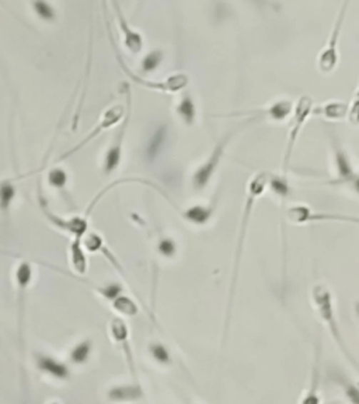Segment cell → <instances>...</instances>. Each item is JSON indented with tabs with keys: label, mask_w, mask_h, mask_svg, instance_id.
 Listing matches in <instances>:
<instances>
[{
	"label": "cell",
	"mask_w": 359,
	"mask_h": 404,
	"mask_svg": "<svg viewBox=\"0 0 359 404\" xmlns=\"http://www.w3.org/2000/svg\"><path fill=\"white\" fill-rule=\"evenodd\" d=\"M270 181H271L270 173L260 171V173H256L250 178V181L247 184V197H246V203H244V209H243V215H241V223H240L239 241H238V247H236V257H235V267H233V278H232L229 305H232L233 295H235V286H236V283H238L240 260H241L240 257H241V253H243V247H244V241H246L250 218L253 215L251 212L254 209L256 201L263 196V193L267 188Z\"/></svg>",
	"instance_id": "cell-1"
},
{
	"label": "cell",
	"mask_w": 359,
	"mask_h": 404,
	"mask_svg": "<svg viewBox=\"0 0 359 404\" xmlns=\"http://www.w3.org/2000/svg\"><path fill=\"white\" fill-rule=\"evenodd\" d=\"M351 0H343L341 7L338 10L335 23L330 31V36L327 39L325 45L323 46V49L320 51L319 58H318V68H319L321 74H331L337 65H338V42H340V36H341V30L344 27V20L348 11Z\"/></svg>",
	"instance_id": "cell-2"
},
{
	"label": "cell",
	"mask_w": 359,
	"mask_h": 404,
	"mask_svg": "<svg viewBox=\"0 0 359 404\" xmlns=\"http://www.w3.org/2000/svg\"><path fill=\"white\" fill-rule=\"evenodd\" d=\"M313 110H315V103L309 96L299 97L295 108L292 110V121H290V128H289V133H288L286 149H285V155H283V166H282L283 176L286 174V171L289 168L292 152H293L295 143H296V141H298V138L302 132V128L305 126L308 118L313 114Z\"/></svg>",
	"instance_id": "cell-3"
},
{
	"label": "cell",
	"mask_w": 359,
	"mask_h": 404,
	"mask_svg": "<svg viewBox=\"0 0 359 404\" xmlns=\"http://www.w3.org/2000/svg\"><path fill=\"white\" fill-rule=\"evenodd\" d=\"M312 296H313V303H315V308L319 313L321 320L324 323L328 325L333 337L335 338V341L338 343L341 351L350 358V361L353 364L355 365L354 360L350 357L348 351H347V347L345 344L343 343L341 340V334L338 331V324L335 322V315H334V305H333V298H331V293L328 291V288L324 285V283H319L313 288V292H312Z\"/></svg>",
	"instance_id": "cell-4"
},
{
	"label": "cell",
	"mask_w": 359,
	"mask_h": 404,
	"mask_svg": "<svg viewBox=\"0 0 359 404\" xmlns=\"http://www.w3.org/2000/svg\"><path fill=\"white\" fill-rule=\"evenodd\" d=\"M125 114H126V113H125L122 104H114V106L108 107V108L103 113V116H101V118H100V122L87 133V136H86L83 141H80L79 143H78L75 148H72V149H69L66 153H64V155L58 159V162L66 161L68 158H71L72 155H75L76 152H79L81 148H84L89 142H91L94 138H97L101 132H104V131H107L108 128H111V126H114L116 123H118V121H121V120L125 117Z\"/></svg>",
	"instance_id": "cell-5"
},
{
	"label": "cell",
	"mask_w": 359,
	"mask_h": 404,
	"mask_svg": "<svg viewBox=\"0 0 359 404\" xmlns=\"http://www.w3.org/2000/svg\"><path fill=\"white\" fill-rule=\"evenodd\" d=\"M232 132L231 133H226V136H223L218 143L216 146L213 148L212 153L209 155V158L205 161V162L201 164L200 167L196 170L194 176H193V186L196 190H203L209 180L212 178L213 173L216 171L219 163L222 161V156L225 153V149L229 143V141L232 139Z\"/></svg>",
	"instance_id": "cell-6"
},
{
	"label": "cell",
	"mask_w": 359,
	"mask_h": 404,
	"mask_svg": "<svg viewBox=\"0 0 359 404\" xmlns=\"http://www.w3.org/2000/svg\"><path fill=\"white\" fill-rule=\"evenodd\" d=\"M286 216L293 223H306V222H319V221H340V222H351V223H358L359 225V218L318 213V212H312L309 208L302 206V205L290 206L286 211Z\"/></svg>",
	"instance_id": "cell-7"
},
{
	"label": "cell",
	"mask_w": 359,
	"mask_h": 404,
	"mask_svg": "<svg viewBox=\"0 0 359 404\" xmlns=\"http://www.w3.org/2000/svg\"><path fill=\"white\" fill-rule=\"evenodd\" d=\"M41 202H42L44 215L48 218V221L54 226L59 228L64 232L71 233L72 236H75V239H83L86 236V233H87V216H75V218H71V219H64V218L55 215L54 212H51L45 201Z\"/></svg>",
	"instance_id": "cell-8"
},
{
	"label": "cell",
	"mask_w": 359,
	"mask_h": 404,
	"mask_svg": "<svg viewBox=\"0 0 359 404\" xmlns=\"http://www.w3.org/2000/svg\"><path fill=\"white\" fill-rule=\"evenodd\" d=\"M129 117H131V108H129V111H126V114L123 117V122L121 125L120 131L116 135L114 142L111 143L110 149L106 153L104 166H103L106 174H111L120 166L121 156H122V142H123V138H125V132H126V128H128Z\"/></svg>",
	"instance_id": "cell-9"
},
{
	"label": "cell",
	"mask_w": 359,
	"mask_h": 404,
	"mask_svg": "<svg viewBox=\"0 0 359 404\" xmlns=\"http://www.w3.org/2000/svg\"><path fill=\"white\" fill-rule=\"evenodd\" d=\"M33 278V268L29 261H20V264L16 268V281L19 286V306H20V338L23 331V318H24V291L29 288ZM23 340V338H21Z\"/></svg>",
	"instance_id": "cell-10"
},
{
	"label": "cell",
	"mask_w": 359,
	"mask_h": 404,
	"mask_svg": "<svg viewBox=\"0 0 359 404\" xmlns=\"http://www.w3.org/2000/svg\"><path fill=\"white\" fill-rule=\"evenodd\" d=\"M113 3H114V9H116V11H117V16H118V23H120L121 31H122V34H123L125 46H126L133 55H136V54H139V52L142 51V46H143L142 36H141L139 33L133 31V30L129 27L128 21L125 20V17H123V14H122V10H121L118 1H117V0H113Z\"/></svg>",
	"instance_id": "cell-11"
},
{
	"label": "cell",
	"mask_w": 359,
	"mask_h": 404,
	"mask_svg": "<svg viewBox=\"0 0 359 404\" xmlns=\"http://www.w3.org/2000/svg\"><path fill=\"white\" fill-rule=\"evenodd\" d=\"M110 331H111V335L113 338L120 344L122 347V350L125 351V355H126V360L128 363L131 365V370L135 376V366H133V358H132V351H131V345H129V330L126 327L125 322L120 319V318H116L111 320L110 323Z\"/></svg>",
	"instance_id": "cell-12"
},
{
	"label": "cell",
	"mask_w": 359,
	"mask_h": 404,
	"mask_svg": "<svg viewBox=\"0 0 359 404\" xmlns=\"http://www.w3.org/2000/svg\"><path fill=\"white\" fill-rule=\"evenodd\" d=\"M36 363H37V368L42 370L44 373H48L49 376H54V378L61 379V380H65V379L69 378L68 366L56 361L52 357L44 355V354L36 355Z\"/></svg>",
	"instance_id": "cell-13"
},
{
	"label": "cell",
	"mask_w": 359,
	"mask_h": 404,
	"mask_svg": "<svg viewBox=\"0 0 359 404\" xmlns=\"http://www.w3.org/2000/svg\"><path fill=\"white\" fill-rule=\"evenodd\" d=\"M71 266L78 276H84L87 271V257L84 253L83 239H74L69 247Z\"/></svg>",
	"instance_id": "cell-14"
},
{
	"label": "cell",
	"mask_w": 359,
	"mask_h": 404,
	"mask_svg": "<svg viewBox=\"0 0 359 404\" xmlns=\"http://www.w3.org/2000/svg\"><path fill=\"white\" fill-rule=\"evenodd\" d=\"M313 114L323 116L327 120H341L348 114V104L341 101H331L313 110Z\"/></svg>",
	"instance_id": "cell-15"
},
{
	"label": "cell",
	"mask_w": 359,
	"mask_h": 404,
	"mask_svg": "<svg viewBox=\"0 0 359 404\" xmlns=\"http://www.w3.org/2000/svg\"><path fill=\"white\" fill-rule=\"evenodd\" d=\"M177 114L187 125H193L197 116V107L190 94H184L177 106Z\"/></svg>",
	"instance_id": "cell-16"
},
{
	"label": "cell",
	"mask_w": 359,
	"mask_h": 404,
	"mask_svg": "<svg viewBox=\"0 0 359 404\" xmlns=\"http://www.w3.org/2000/svg\"><path fill=\"white\" fill-rule=\"evenodd\" d=\"M211 213H212V209L211 208H206V206H202V205H196V206H191L186 211H183V216L196 223V225H203L209 218H211Z\"/></svg>",
	"instance_id": "cell-17"
},
{
	"label": "cell",
	"mask_w": 359,
	"mask_h": 404,
	"mask_svg": "<svg viewBox=\"0 0 359 404\" xmlns=\"http://www.w3.org/2000/svg\"><path fill=\"white\" fill-rule=\"evenodd\" d=\"M113 308L116 312H118L120 315L123 316H136L139 312L138 305L128 296L125 295H118L114 301H113Z\"/></svg>",
	"instance_id": "cell-18"
},
{
	"label": "cell",
	"mask_w": 359,
	"mask_h": 404,
	"mask_svg": "<svg viewBox=\"0 0 359 404\" xmlns=\"http://www.w3.org/2000/svg\"><path fill=\"white\" fill-rule=\"evenodd\" d=\"M16 197V188L10 180H4L0 183V211L1 213H7L11 202Z\"/></svg>",
	"instance_id": "cell-19"
},
{
	"label": "cell",
	"mask_w": 359,
	"mask_h": 404,
	"mask_svg": "<svg viewBox=\"0 0 359 404\" xmlns=\"http://www.w3.org/2000/svg\"><path fill=\"white\" fill-rule=\"evenodd\" d=\"M31 4H33L36 14L40 17L41 20H44L46 23L55 21L56 11L49 1H46V0H31Z\"/></svg>",
	"instance_id": "cell-20"
},
{
	"label": "cell",
	"mask_w": 359,
	"mask_h": 404,
	"mask_svg": "<svg viewBox=\"0 0 359 404\" xmlns=\"http://www.w3.org/2000/svg\"><path fill=\"white\" fill-rule=\"evenodd\" d=\"M91 353V341L86 340L79 343L71 353V360L75 364H84L89 360V355Z\"/></svg>",
	"instance_id": "cell-21"
},
{
	"label": "cell",
	"mask_w": 359,
	"mask_h": 404,
	"mask_svg": "<svg viewBox=\"0 0 359 404\" xmlns=\"http://www.w3.org/2000/svg\"><path fill=\"white\" fill-rule=\"evenodd\" d=\"M166 139V126H160L159 129L155 132V135L151 139V143L148 146V156L149 159H155L156 155L159 153L163 143Z\"/></svg>",
	"instance_id": "cell-22"
},
{
	"label": "cell",
	"mask_w": 359,
	"mask_h": 404,
	"mask_svg": "<svg viewBox=\"0 0 359 404\" xmlns=\"http://www.w3.org/2000/svg\"><path fill=\"white\" fill-rule=\"evenodd\" d=\"M163 61V52L161 51H153L145 56L142 61V71L143 72H153Z\"/></svg>",
	"instance_id": "cell-23"
},
{
	"label": "cell",
	"mask_w": 359,
	"mask_h": 404,
	"mask_svg": "<svg viewBox=\"0 0 359 404\" xmlns=\"http://www.w3.org/2000/svg\"><path fill=\"white\" fill-rule=\"evenodd\" d=\"M132 393L141 395L142 390L138 386H135V388H129V386L116 388L110 392V399L111 400H128V399H132Z\"/></svg>",
	"instance_id": "cell-24"
},
{
	"label": "cell",
	"mask_w": 359,
	"mask_h": 404,
	"mask_svg": "<svg viewBox=\"0 0 359 404\" xmlns=\"http://www.w3.org/2000/svg\"><path fill=\"white\" fill-rule=\"evenodd\" d=\"M347 118L351 125L354 126H358L359 125V81L358 87H357V91L353 97V101L351 104L348 106V114H347Z\"/></svg>",
	"instance_id": "cell-25"
},
{
	"label": "cell",
	"mask_w": 359,
	"mask_h": 404,
	"mask_svg": "<svg viewBox=\"0 0 359 404\" xmlns=\"http://www.w3.org/2000/svg\"><path fill=\"white\" fill-rule=\"evenodd\" d=\"M48 180H49V184L54 186L55 188H64L66 184L68 176L62 168H54L49 171Z\"/></svg>",
	"instance_id": "cell-26"
},
{
	"label": "cell",
	"mask_w": 359,
	"mask_h": 404,
	"mask_svg": "<svg viewBox=\"0 0 359 404\" xmlns=\"http://www.w3.org/2000/svg\"><path fill=\"white\" fill-rule=\"evenodd\" d=\"M151 354L160 364H170V354L164 345L161 344L151 345Z\"/></svg>",
	"instance_id": "cell-27"
},
{
	"label": "cell",
	"mask_w": 359,
	"mask_h": 404,
	"mask_svg": "<svg viewBox=\"0 0 359 404\" xmlns=\"http://www.w3.org/2000/svg\"><path fill=\"white\" fill-rule=\"evenodd\" d=\"M159 251L164 257H173L176 254V243L168 238L161 239L159 243Z\"/></svg>",
	"instance_id": "cell-28"
}]
</instances>
